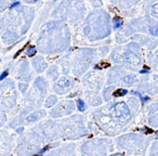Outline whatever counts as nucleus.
I'll return each mask as SVG.
<instances>
[{"instance_id": "423d86ee", "label": "nucleus", "mask_w": 158, "mask_h": 156, "mask_svg": "<svg viewBox=\"0 0 158 156\" xmlns=\"http://www.w3.org/2000/svg\"><path fill=\"white\" fill-rule=\"evenodd\" d=\"M7 75H8V70H6V72H3L2 74L0 75V80H2L3 78H5V77L7 76Z\"/></svg>"}, {"instance_id": "20e7f679", "label": "nucleus", "mask_w": 158, "mask_h": 156, "mask_svg": "<svg viewBox=\"0 0 158 156\" xmlns=\"http://www.w3.org/2000/svg\"><path fill=\"white\" fill-rule=\"evenodd\" d=\"M151 34L152 35H158V26H154L151 28Z\"/></svg>"}, {"instance_id": "f257e3e1", "label": "nucleus", "mask_w": 158, "mask_h": 156, "mask_svg": "<svg viewBox=\"0 0 158 156\" xmlns=\"http://www.w3.org/2000/svg\"><path fill=\"white\" fill-rule=\"evenodd\" d=\"M128 91L126 90V89H118V90H116L114 92V95L115 97H121V95H127Z\"/></svg>"}, {"instance_id": "7ed1b4c3", "label": "nucleus", "mask_w": 158, "mask_h": 156, "mask_svg": "<svg viewBox=\"0 0 158 156\" xmlns=\"http://www.w3.org/2000/svg\"><path fill=\"white\" fill-rule=\"evenodd\" d=\"M78 108H79V111H85V110H86V105H85L84 101H81V100H79V101H78Z\"/></svg>"}, {"instance_id": "0eeeda50", "label": "nucleus", "mask_w": 158, "mask_h": 156, "mask_svg": "<svg viewBox=\"0 0 158 156\" xmlns=\"http://www.w3.org/2000/svg\"><path fill=\"white\" fill-rule=\"evenodd\" d=\"M20 5V2H14L13 5L11 6V9H13V8H15V7H18V6Z\"/></svg>"}, {"instance_id": "39448f33", "label": "nucleus", "mask_w": 158, "mask_h": 156, "mask_svg": "<svg viewBox=\"0 0 158 156\" xmlns=\"http://www.w3.org/2000/svg\"><path fill=\"white\" fill-rule=\"evenodd\" d=\"M152 11H153V13L157 14L158 15V3H156V5L153 6V8H152Z\"/></svg>"}, {"instance_id": "f03ea898", "label": "nucleus", "mask_w": 158, "mask_h": 156, "mask_svg": "<svg viewBox=\"0 0 158 156\" xmlns=\"http://www.w3.org/2000/svg\"><path fill=\"white\" fill-rule=\"evenodd\" d=\"M113 22H114L115 28H118V27H120V26H121V19L115 18L114 20H113Z\"/></svg>"}]
</instances>
